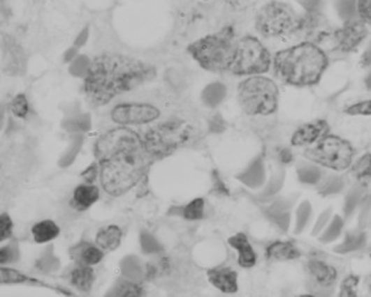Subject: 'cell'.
Wrapping results in <instances>:
<instances>
[{
	"instance_id": "cell-1",
	"label": "cell",
	"mask_w": 371,
	"mask_h": 297,
	"mask_svg": "<svg viewBox=\"0 0 371 297\" xmlns=\"http://www.w3.org/2000/svg\"><path fill=\"white\" fill-rule=\"evenodd\" d=\"M101 183L110 197H122L142 179L149 153L144 139L129 128L119 126L107 131L94 145Z\"/></svg>"
},
{
	"instance_id": "cell-2",
	"label": "cell",
	"mask_w": 371,
	"mask_h": 297,
	"mask_svg": "<svg viewBox=\"0 0 371 297\" xmlns=\"http://www.w3.org/2000/svg\"><path fill=\"white\" fill-rule=\"evenodd\" d=\"M153 66L117 53H103L90 62L85 78V94L89 105L101 107L119 94L152 81Z\"/></svg>"
},
{
	"instance_id": "cell-3",
	"label": "cell",
	"mask_w": 371,
	"mask_h": 297,
	"mask_svg": "<svg viewBox=\"0 0 371 297\" xmlns=\"http://www.w3.org/2000/svg\"><path fill=\"white\" fill-rule=\"evenodd\" d=\"M329 60L320 47L301 43L276 53L275 74L285 84L298 88L312 86L320 82Z\"/></svg>"
},
{
	"instance_id": "cell-4",
	"label": "cell",
	"mask_w": 371,
	"mask_h": 297,
	"mask_svg": "<svg viewBox=\"0 0 371 297\" xmlns=\"http://www.w3.org/2000/svg\"><path fill=\"white\" fill-rule=\"evenodd\" d=\"M236 36L231 26H226L219 33L198 39L187 47V52L201 66L213 73L230 70L236 50Z\"/></svg>"
},
{
	"instance_id": "cell-5",
	"label": "cell",
	"mask_w": 371,
	"mask_h": 297,
	"mask_svg": "<svg viewBox=\"0 0 371 297\" xmlns=\"http://www.w3.org/2000/svg\"><path fill=\"white\" fill-rule=\"evenodd\" d=\"M238 100L247 115L267 116L277 109L278 89L269 78L253 76L239 84Z\"/></svg>"
},
{
	"instance_id": "cell-6",
	"label": "cell",
	"mask_w": 371,
	"mask_h": 297,
	"mask_svg": "<svg viewBox=\"0 0 371 297\" xmlns=\"http://www.w3.org/2000/svg\"><path fill=\"white\" fill-rule=\"evenodd\" d=\"M194 129L184 121H169L151 128L144 137L150 158H163L187 144Z\"/></svg>"
},
{
	"instance_id": "cell-7",
	"label": "cell",
	"mask_w": 371,
	"mask_h": 297,
	"mask_svg": "<svg viewBox=\"0 0 371 297\" xmlns=\"http://www.w3.org/2000/svg\"><path fill=\"white\" fill-rule=\"evenodd\" d=\"M270 54L258 38L245 36L238 39L230 70L237 76L265 74L270 68Z\"/></svg>"
},
{
	"instance_id": "cell-8",
	"label": "cell",
	"mask_w": 371,
	"mask_h": 297,
	"mask_svg": "<svg viewBox=\"0 0 371 297\" xmlns=\"http://www.w3.org/2000/svg\"><path fill=\"white\" fill-rule=\"evenodd\" d=\"M255 26L265 37H278L300 29L301 21L291 7L279 1H271L259 10Z\"/></svg>"
},
{
	"instance_id": "cell-9",
	"label": "cell",
	"mask_w": 371,
	"mask_h": 297,
	"mask_svg": "<svg viewBox=\"0 0 371 297\" xmlns=\"http://www.w3.org/2000/svg\"><path fill=\"white\" fill-rule=\"evenodd\" d=\"M305 156L326 168L342 172L352 165L354 149L347 140L326 135L313 148L307 149Z\"/></svg>"
},
{
	"instance_id": "cell-10",
	"label": "cell",
	"mask_w": 371,
	"mask_h": 297,
	"mask_svg": "<svg viewBox=\"0 0 371 297\" xmlns=\"http://www.w3.org/2000/svg\"><path fill=\"white\" fill-rule=\"evenodd\" d=\"M160 116V110L149 104H123L114 107L110 117L121 125H142Z\"/></svg>"
},
{
	"instance_id": "cell-11",
	"label": "cell",
	"mask_w": 371,
	"mask_h": 297,
	"mask_svg": "<svg viewBox=\"0 0 371 297\" xmlns=\"http://www.w3.org/2000/svg\"><path fill=\"white\" fill-rule=\"evenodd\" d=\"M367 35L365 22L362 20H352L345 22V26L337 31V45L342 52H351L361 44Z\"/></svg>"
},
{
	"instance_id": "cell-12",
	"label": "cell",
	"mask_w": 371,
	"mask_h": 297,
	"mask_svg": "<svg viewBox=\"0 0 371 297\" xmlns=\"http://www.w3.org/2000/svg\"><path fill=\"white\" fill-rule=\"evenodd\" d=\"M330 126L324 120L307 123L293 133L291 144L293 146L312 145L322 139L329 132Z\"/></svg>"
},
{
	"instance_id": "cell-13",
	"label": "cell",
	"mask_w": 371,
	"mask_h": 297,
	"mask_svg": "<svg viewBox=\"0 0 371 297\" xmlns=\"http://www.w3.org/2000/svg\"><path fill=\"white\" fill-rule=\"evenodd\" d=\"M207 278L214 287L226 294H235L238 291V275L233 268L219 266L207 271Z\"/></svg>"
},
{
	"instance_id": "cell-14",
	"label": "cell",
	"mask_w": 371,
	"mask_h": 297,
	"mask_svg": "<svg viewBox=\"0 0 371 297\" xmlns=\"http://www.w3.org/2000/svg\"><path fill=\"white\" fill-rule=\"evenodd\" d=\"M103 250L101 247L91 245V243H82L75 245L71 249V257L76 264L94 265L101 262L103 259Z\"/></svg>"
},
{
	"instance_id": "cell-15",
	"label": "cell",
	"mask_w": 371,
	"mask_h": 297,
	"mask_svg": "<svg viewBox=\"0 0 371 297\" xmlns=\"http://www.w3.org/2000/svg\"><path fill=\"white\" fill-rule=\"evenodd\" d=\"M228 243L238 252V263L242 268H251L254 266L256 254L244 233H237L235 236H230Z\"/></svg>"
},
{
	"instance_id": "cell-16",
	"label": "cell",
	"mask_w": 371,
	"mask_h": 297,
	"mask_svg": "<svg viewBox=\"0 0 371 297\" xmlns=\"http://www.w3.org/2000/svg\"><path fill=\"white\" fill-rule=\"evenodd\" d=\"M101 193L96 185L82 184L75 188L73 194V206L78 210L89 209L99 200Z\"/></svg>"
},
{
	"instance_id": "cell-17",
	"label": "cell",
	"mask_w": 371,
	"mask_h": 297,
	"mask_svg": "<svg viewBox=\"0 0 371 297\" xmlns=\"http://www.w3.org/2000/svg\"><path fill=\"white\" fill-rule=\"evenodd\" d=\"M94 280L96 275L91 265L76 264V268L71 271V284L82 293H89L94 286Z\"/></svg>"
},
{
	"instance_id": "cell-18",
	"label": "cell",
	"mask_w": 371,
	"mask_h": 297,
	"mask_svg": "<svg viewBox=\"0 0 371 297\" xmlns=\"http://www.w3.org/2000/svg\"><path fill=\"white\" fill-rule=\"evenodd\" d=\"M308 271L313 275L317 284H321L322 287L333 286L338 275L336 268L322 261H310L308 263Z\"/></svg>"
},
{
	"instance_id": "cell-19",
	"label": "cell",
	"mask_w": 371,
	"mask_h": 297,
	"mask_svg": "<svg viewBox=\"0 0 371 297\" xmlns=\"http://www.w3.org/2000/svg\"><path fill=\"white\" fill-rule=\"evenodd\" d=\"M122 239V231L117 225L103 227L96 236V243L103 252H113L119 247Z\"/></svg>"
},
{
	"instance_id": "cell-20",
	"label": "cell",
	"mask_w": 371,
	"mask_h": 297,
	"mask_svg": "<svg viewBox=\"0 0 371 297\" xmlns=\"http://www.w3.org/2000/svg\"><path fill=\"white\" fill-rule=\"evenodd\" d=\"M301 252L292 243L276 241L267 248V257L271 261H293L300 257Z\"/></svg>"
},
{
	"instance_id": "cell-21",
	"label": "cell",
	"mask_w": 371,
	"mask_h": 297,
	"mask_svg": "<svg viewBox=\"0 0 371 297\" xmlns=\"http://www.w3.org/2000/svg\"><path fill=\"white\" fill-rule=\"evenodd\" d=\"M34 240L37 243H46L60 234V227L53 220H45L35 224L33 229Z\"/></svg>"
},
{
	"instance_id": "cell-22",
	"label": "cell",
	"mask_w": 371,
	"mask_h": 297,
	"mask_svg": "<svg viewBox=\"0 0 371 297\" xmlns=\"http://www.w3.org/2000/svg\"><path fill=\"white\" fill-rule=\"evenodd\" d=\"M365 240H367V236H365V233H351V234H347L344 243L337 245L335 252H338V254H349V252H356L362 247H365Z\"/></svg>"
},
{
	"instance_id": "cell-23",
	"label": "cell",
	"mask_w": 371,
	"mask_h": 297,
	"mask_svg": "<svg viewBox=\"0 0 371 297\" xmlns=\"http://www.w3.org/2000/svg\"><path fill=\"white\" fill-rule=\"evenodd\" d=\"M244 183L251 186V188H256L262 184V181H265V169L260 158L254 161L249 170L240 177Z\"/></svg>"
},
{
	"instance_id": "cell-24",
	"label": "cell",
	"mask_w": 371,
	"mask_h": 297,
	"mask_svg": "<svg viewBox=\"0 0 371 297\" xmlns=\"http://www.w3.org/2000/svg\"><path fill=\"white\" fill-rule=\"evenodd\" d=\"M287 204H275L274 207H271L269 210V217L270 220L274 222L278 227L286 232L290 227L291 215L290 213H287Z\"/></svg>"
},
{
	"instance_id": "cell-25",
	"label": "cell",
	"mask_w": 371,
	"mask_h": 297,
	"mask_svg": "<svg viewBox=\"0 0 371 297\" xmlns=\"http://www.w3.org/2000/svg\"><path fill=\"white\" fill-rule=\"evenodd\" d=\"M144 295V288L142 284L123 280L117 284V287L114 289L110 296L117 297H140Z\"/></svg>"
},
{
	"instance_id": "cell-26",
	"label": "cell",
	"mask_w": 371,
	"mask_h": 297,
	"mask_svg": "<svg viewBox=\"0 0 371 297\" xmlns=\"http://www.w3.org/2000/svg\"><path fill=\"white\" fill-rule=\"evenodd\" d=\"M0 282L3 284H24V282H35V284H42L35 279L29 278L27 275L20 273V272L12 270V268H1L0 270Z\"/></svg>"
},
{
	"instance_id": "cell-27",
	"label": "cell",
	"mask_w": 371,
	"mask_h": 297,
	"mask_svg": "<svg viewBox=\"0 0 371 297\" xmlns=\"http://www.w3.org/2000/svg\"><path fill=\"white\" fill-rule=\"evenodd\" d=\"M224 96H226V88L219 83H215L207 86L206 90L203 91V98L208 106L215 107L222 101Z\"/></svg>"
},
{
	"instance_id": "cell-28",
	"label": "cell",
	"mask_w": 371,
	"mask_h": 297,
	"mask_svg": "<svg viewBox=\"0 0 371 297\" xmlns=\"http://www.w3.org/2000/svg\"><path fill=\"white\" fill-rule=\"evenodd\" d=\"M337 8L340 17L349 22L358 15V0H337Z\"/></svg>"
},
{
	"instance_id": "cell-29",
	"label": "cell",
	"mask_w": 371,
	"mask_h": 297,
	"mask_svg": "<svg viewBox=\"0 0 371 297\" xmlns=\"http://www.w3.org/2000/svg\"><path fill=\"white\" fill-rule=\"evenodd\" d=\"M321 175L322 172L320 169L314 165H303L298 168V177L304 184H317L320 181Z\"/></svg>"
},
{
	"instance_id": "cell-30",
	"label": "cell",
	"mask_w": 371,
	"mask_h": 297,
	"mask_svg": "<svg viewBox=\"0 0 371 297\" xmlns=\"http://www.w3.org/2000/svg\"><path fill=\"white\" fill-rule=\"evenodd\" d=\"M205 201L203 199H194L183 209V217L187 220H199L203 217Z\"/></svg>"
},
{
	"instance_id": "cell-31",
	"label": "cell",
	"mask_w": 371,
	"mask_h": 297,
	"mask_svg": "<svg viewBox=\"0 0 371 297\" xmlns=\"http://www.w3.org/2000/svg\"><path fill=\"white\" fill-rule=\"evenodd\" d=\"M12 113L19 119H26L29 114V102L27 100L26 96L23 93L17 94L10 102Z\"/></svg>"
},
{
	"instance_id": "cell-32",
	"label": "cell",
	"mask_w": 371,
	"mask_h": 297,
	"mask_svg": "<svg viewBox=\"0 0 371 297\" xmlns=\"http://www.w3.org/2000/svg\"><path fill=\"white\" fill-rule=\"evenodd\" d=\"M342 220L339 216L335 217L333 220H331V224H330L329 227L324 231L322 236H321V241L322 243H331L333 240L337 239L340 233H342Z\"/></svg>"
},
{
	"instance_id": "cell-33",
	"label": "cell",
	"mask_w": 371,
	"mask_h": 297,
	"mask_svg": "<svg viewBox=\"0 0 371 297\" xmlns=\"http://www.w3.org/2000/svg\"><path fill=\"white\" fill-rule=\"evenodd\" d=\"M312 215V206L310 202H304L298 208L297 224H296V233H300L306 227L308 220Z\"/></svg>"
},
{
	"instance_id": "cell-34",
	"label": "cell",
	"mask_w": 371,
	"mask_h": 297,
	"mask_svg": "<svg viewBox=\"0 0 371 297\" xmlns=\"http://www.w3.org/2000/svg\"><path fill=\"white\" fill-rule=\"evenodd\" d=\"M358 275H351L342 281V287L339 296L342 297H354L356 296V287H358Z\"/></svg>"
},
{
	"instance_id": "cell-35",
	"label": "cell",
	"mask_w": 371,
	"mask_h": 297,
	"mask_svg": "<svg viewBox=\"0 0 371 297\" xmlns=\"http://www.w3.org/2000/svg\"><path fill=\"white\" fill-rule=\"evenodd\" d=\"M168 268V262H167V259H159V261H155V262L149 263V264H147V268H146V270H147V278H159V277L165 275Z\"/></svg>"
},
{
	"instance_id": "cell-36",
	"label": "cell",
	"mask_w": 371,
	"mask_h": 297,
	"mask_svg": "<svg viewBox=\"0 0 371 297\" xmlns=\"http://www.w3.org/2000/svg\"><path fill=\"white\" fill-rule=\"evenodd\" d=\"M351 116H371V100L360 101L351 105L345 109Z\"/></svg>"
},
{
	"instance_id": "cell-37",
	"label": "cell",
	"mask_w": 371,
	"mask_h": 297,
	"mask_svg": "<svg viewBox=\"0 0 371 297\" xmlns=\"http://www.w3.org/2000/svg\"><path fill=\"white\" fill-rule=\"evenodd\" d=\"M344 188V183H342L340 178L331 177L322 185L320 188V193L324 197L326 195H333V194L339 193Z\"/></svg>"
},
{
	"instance_id": "cell-38",
	"label": "cell",
	"mask_w": 371,
	"mask_h": 297,
	"mask_svg": "<svg viewBox=\"0 0 371 297\" xmlns=\"http://www.w3.org/2000/svg\"><path fill=\"white\" fill-rule=\"evenodd\" d=\"M19 257V250L17 245H8L0 249V263L1 265L15 262Z\"/></svg>"
},
{
	"instance_id": "cell-39",
	"label": "cell",
	"mask_w": 371,
	"mask_h": 297,
	"mask_svg": "<svg viewBox=\"0 0 371 297\" xmlns=\"http://www.w3.org/2000/svg\"><path fill=\"white\" fill-rule=\"evenodd\" d=\"M13 232V222L8 216V213H3L0 216V241H5L12 236Z\"/></svg>"
},
{
	"instance_id": "cell-40",
	"label": "cell",
	"mask_w": 371,
	"mask_h": 297,
	"mask_svg": "<svg viewBox=\"0 0 371 297\" xmlns=\"http://www.w3.org/2000/svg\"><path fill=\"white\" fill-rule=\"evenodd\" d=\"M361 191L360 190H353L349 192V195L346 197L345 201V215L349 217L352 215L355 208L358 207V202L361 200Z\"/></svg>"
},
{
	"instance_id": "cell-41",
	"label": "cell",
	"mask_w": 371,
	"mask_h": 297,
	"mask_svg": "<svg viewBox=\"0 0 371 297\" xmlns=\"http://www.w3.org/2000/svg\"><path fill=\"white\" fill-rule=\"evenodd\" d=\"M284 172H279L274 178H271L270 183L265 188V197H270V195H274V194L281 191V188L284 184Z\"/></svg>"
},
{
	"instance_id": "cell-42",
	"label": "cell",
	"mask_w": 371,
	"mask_h": 297,
	"mask_svg": "<svg viewBox=\"0 0 371 297\" xmlns=\"http://www.w3.org/2000/svg\"><path fill=\"white\" fill-rule=\"evenodd\" d=\"M358 14L363 22L371 26V0H358Z\"/></svg>"
},
{
	"instance_id": "cell-43",
	"label": "cell",
	"mask_w": 371,
	"mask_h": 297,
	"mask_svg": "<svg viewBox=\"0 0 371 297\" xmlns=\"http://www.w3.org/2000/svg\"><path fill=\"white\" fill-rule=\"evenodd\" d=\"M371 165V155L370 154H365V155L362 156L356 165H354L353 168V172L358 175V178H361V176L365 174V170L369 168V165Z\"/></svg>"
},
{
	"instance_id": "cell-44",
	"label": "cell",
	"mask_w": 371,
	"mask_h": 297,
	"mask_svg": "<svg viewBox=\"0 0 371 297\" xmlns=\"http://www.w3.org/2000/svg\"><path fill=\"white\" fill-rule=\"evenodd\" d=\"M330 216H331V209L326 210L324 213H322L319 220H317L315 227H314L313 234L317 236V233H320L322 231L323 227H326V224L329 222Z\"/></svg>"
},
{
	"instance_id": "cell-45",
	"label": "cell",
	"mask_w": 371,
	"mask_h": 297,
	"mask_svg": "<svg viewBox=\"0 0 371 297\" xmlns=\"http://www.w3.org/2000/svg\"><path fill=\"white\" fill-rule=\"evenodd\" d=\"M300 3L308 13L317 12L320 8V0H301Z\"/></svg>"
},
{
	"instance_id": "cell-46",
	"label": "cell",
	"mask_w": 371,
	"mask_h": 297,
	"mask_svg": "<svg viewBox=\"0 0 371 297\" xmlns=\"http://www.w3.org/2000/svg\"><path fill=\"white\" fill-rule=\"evenodd\" d=\"M96 167H97V165H91L90 168L87 169V170L82 174V176H83V178H85L87 183H92V181L96 179V177H97V168H96Z\"/></svg>"
},
{
	"instance_id": "cell-47",
	"label": "cell",
	"mask_w": 371,
	"mask_h": 297,
	"mask_svg": "<svg viewBox=\"0 0 371 297\" xmlns=\"http://www.w3.org/2000/svg\"><path fill=\"white\" fill-rule=\"evenodd\" d=\"M279 160H281L282 163H284V165H289V163L293 161V155H292L290 149H282V152L279 153Z\"/></svg>"
},
{
	"instance_id": "cell-48",
	"label": "cell",
	"mask_w": 371,
	"mask_h": 297,
	"mask_svg": "<svg viewBox=\"0 0 371 297\" xmlns=\"http://www.w3.org/2000/svg\"><path fill=\"white\" fill-rule=\"evenodd\" d=\"M361 62L362 65L365 66V67L371 65V42L368 47H367V50H365V52L362 55Z\"/></svg>"
},
{
	"instance_id": "cell-49",
	"label": "cell",
	"mask_w": 371,
	"mask_h": 297,
	"mask_svg": "<svg viewBox=\"0 0 371 297\" xmlns=\"http://www.w3.org/2000/svg\"><path fill=\"white\" fill-rule=\"evenodd\" d=\"M361 178H371V165H369V168L365 170V174L361 176Z\"/></svg>"
},
{
	"instance_id": "cell-50",
	"label": "cell",
	"mask_w": 371,
	"mask_h": 297,
	"mask_svg": "<svg viewBox=\"0 0 371 297\" xmlns=\"http://www.w3.org/2000/svg\"><path fill=\"white\" fill-rule=\"evenodd\" d=\"M365 85L369 90H371V73L368 75V77L365 78Z\"/></svg>"
},
{
	"instance_id": "cell-51",
	"label": "cell",
	"mask_w": 371,
	"mask_h": 297,
	"mask_svg": "<svg viewBox=\"0 0 371 297\" xmlns=\"http://www.w3.org/2000/svg\"><path fill=\"white\" fill-rule=\"evenodd\" d=\"M367 284H368V289L371 294V275L367 278Z\"/></svg>"
},
{
	"instance_id": "cell-52",
	"label": "cell",
	"mask_w": 371,
	"mask_h": 297,
	"mask_svg": "<svg viewBox=\"0 0 371 297\" xmlns=\"http://www.w3.org/2000/svg\"><path fill=\"white\" fill-rule=\"evenodd\" d=\"M370 256H371V252H370Z\"/></svg>"
}]
</instances>
